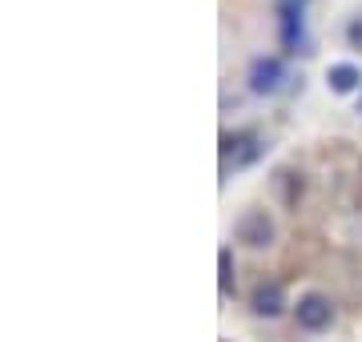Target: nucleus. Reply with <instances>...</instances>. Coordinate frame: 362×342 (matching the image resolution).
Masks as SVG:
<instances>
[{
  "label": "nucleus",
  "instance_id": "nucleus-1",
  "mask_svg": "<svg viewBox=\"0 0 362 342\" xmlns=\"http://www.w3.org/2000/svg\"><path fill=\"white\" fill-rule=\"evenodd\" d=\"M278 37L290 57L310 53V33H306V4H282L278 8Z\"/></svg>",
  "mask_w": 362,
  "mask_h": 342
},
{
  "label": "nucleus",
  "instance_id": "nucleus-2",
  "mask_svg": "<svg viewBox=\"0 0 362 342\" xmlns=\"http://www.w3.org/2000/svg\"><path fill=\"white\" fill-rule=\"evenodd\" d=\"M233 237L242 246H250V250H266V246H274V237H278V225H274V218L266 210H246L233 222Z\"/></svg>",
  "mask_w": 362,
  "mask_h": 342
},
{
  "label": "nucleus",
  "instance_id": "nucleus-3",
  "mask_svg": "<svg viewBox=\"0 0 362 342\" xmlns=\"http://www.w3.org/2000/svg\"><path fill=\"white\" fill-rule=\"evenodd\" d=\"M246 85L250 93H258V97H270V93H278L286 85V61L274 53H262L250 61L246 69Z\"/></svg>",
  "mask_w": 362,
  "mask_h": 342
},
{
  "label": "nucleus",
  "instance_id": "nucleus-4",
  "mask_svg": "<svg viewBox=\"0 0 362 342\" xmlns=\"http://www.w3.org/2000/svg\"><path fill=\"white\" fill-rule=\"evenodd\" d=\"M330 318H334V302L326 298V294H302L294 306V322L302 330H326L330 326Z\"/></svg>",
  "mask_w": 362,
  "mask_h": 342
},
{
  "label": "nucleus",
  "instance_id": "nucleus-5",
  "mask_svg": "<svg viewBox=\"0 0 362 342\" xmlns=\"http://www.w3.org/2000/svg\"><path fill=\"white\" fill-rule=\"evenodd\" d=\"M250 306H254V314H258V318H278V314L286 310V290H282V282H258V290H254Z\"/></svg>",
  "mask_w": 362,
  "mask_h": 342
},
{
  "label": "nucleus",
  "instance_id": "nucleus-6",
  "mask_svg": "<svg viewBox=\"0 0 362 342\" xmlns=\"http://www.w3.org/2000/svg\"><path fill=\"white\" fill-rule=\"evenodd\" d=\"M326 81H330V89H334V93H354L362 85V69L350 65V61H342V65L326 69Z\"/></svg>",
  "mask_w": 362,
  "mask_h": 342
},
{
  "label": "nucleus",
  "instance_id": "nucleus-7",
  "mask_svg": "<svg viewBox=\"0 0 362 342\" xmlns=\"http://www.w3.org/2000/svg\"><path fill=\"white\" fill-rule=\"evenodd\" d=\"M218 290H221V298H230L233 294V250L230 246H221L218 250Z\"/></svg>",
  "mask_w": 362,
  "mask_h": 342
},
{
  "label": "nucleus",
  "instance_id": "nucleus-8",
  "mask_svg": "<svg viewBox=\"0 0 362 342\" xmlns=\"http://www.w3.org/2000/svg\"><path fill=\"white\" fill-rule=\"evenodd\" d=\"M346 37H350V45H354V49H362V16H354V20H350Z\"/></svg>",
  "mask_w": 362,
  "mask_h": 342
},
{
  "label": "nucleus",
  "instance_id": "nucleus-9",
  "mask_svg": "<svg viewBox=\"0 0 362 342\" xmlns=\"http://www.w3.org/2000/svg\"><path fill=\"white\" fill-rule=\"evenodd\" d=\"M358 113H362V93H358Z\"/></svg>",
  "mask_w": 362,
  "mask_h": 342
}]
</instances>
